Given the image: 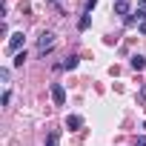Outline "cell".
I'll use <instances>...</instances> for the list:
<instances>
[{
    "mask_svg": "<svg viewBox=\"0 0 146 146\" xmlns=\"http://www.w3.org/2000/svg\"><path fill=\"white\" fill-rule=\"evenodd\" d=\"M52 46H54V35H52V32H43V35L37 37V54H46Z\"/></svg>",
    "mask_w": 146,
    "mask_h": 146,
    "instance_id": "6da1fadb",
    "label": "cell"
},
{
    "mask_svg": "<svg viewBox=\"0 0 146 146\" xmlns=\"http://www.w3.org/2000/svg\"><path fill=\"white\" fill-rule=\"evenodd\" d=\"M20 49H23V32L9 35V54H20Z\"/></svg>",
    "mask_w": 146,
    "mask_h": 146,
    "instance_id": "7a4b0ae2",
    "label": "cell"
},
{
    "mask_svg": "<svg viewBox=\"0 0 146 146\" xmlns=\"http://www.w3.org/2000/svg\"><path fill=\"white\" fill-rule=\"evenodd\" d=\"M52 100H54L57 106L66 103V89H63V83H52Z\"/></svg>",
    "mask_w": 146,
    "mask_h": 146,
    "instance_id": "3957f363",
    "label": "cell"
},
{
    "mask_svg": "<svg viewBox=\"0 0 146 146\" xmlns=\"http://www.w3.org/2000/svg\"><path fill=\"white\" fill-rule=\"evenodd\" d=\"M78 60H80L78 54H69V57H66L63 63H57L54 69H66V72H69V69H78Z\"/></svg>",
    "mask_w": 146,
    "mask_h": 146,
    "instance_id": "277c9868",
    "label": "cell"
},
{
    "mask_svg": "<svg viewBox=\"0 0 146 146\" xmlns=\"http://www.w3.org/2000/svg\"><path fill=\"white\" fill-rule=\"evenodd\" d=\"M129 9H132V6H129V0H117V3H115V15H120L123 20L129 17Z\"/></svg>",
    "mask_w": 146,
    "mask_h": 146,
    "instance_id": "5b68a950",
    "label": "cell"
},
{
    "mask_svg": "<svg viewBox=\"0 0 146 146\" xmlns=\"http://www.w3.org/2000/svg\"><path fill=\"white\" fill-rule=\"evenodd\" d=\"M66 126L75 132V129H80V126H83V117H80V115H69V117H66Z\"/></svg>",
    "mask_w": 146,
    "mask_h": 146,
    "instance_id": "8992f818",
    "label": "cell"
},
{
    "mask_svg": "<svg viewBox=\"0 0 146 146\" xmlns=\"http://www.w3.org/2000/svg\"><path fill=\"white\" fill-rule=\"evenodd\" d=\"M129 63H132V69H135V72H140V69L146 66V57H143V54H132V57H129Z\"/></svg>",
    "mask_w": 146,
    "mask_h": 146,
    "instance_id": "52a82bcc",
    "label": "cell"
},
{
    "mask_svg": "<svg viewBox=\"0 0 146 146\" xmlns=\"http://www.w3.org/2000/svg\"><path fill=\"white\" fill-rule=\"evenodd\" d=\"M89 26H92V15H89V12H86V15H83V17H80V20H78V29H80V32H86V29H89Z\"/></svg>",
    "mask_w": 146,
    "mask_h": 146,
    "instance_id": "ba28073f",
    "label": "cell"
},
{
    "mask_svg": "<svg viewBox=\"0 0 146 146\" xmlns=\"http://www.w3.org/2000/svg\"><path fill=\"white\" fill-rule=\"evenodd\" d=\"M60 143V132H49L46 135V146H57Z\"/></svg>",
    "mask_w": 146,
    "mask_h": 146,
    "instance_id": "9c48e42d",
    "label": "cell"
},
{
    "mask_svg": "<svg viewBox=\"0 0 146 146\" xmlns=\"http://www.w3.org/2000/svg\"><path fill=\"white\" fill-rule=\"evenodd\" d=\"M26 63V52H20V54H15V66H23Z\"/></svg>",
    "mask_w": 146,
    "mask_h": 146,
    "instance_id": "30bf717a",
    "label": "cell"
},
{
    "mask_svg": "<svg viewBox=\"0 0 146 146\" xmlns=\"http://www.w3.org/2000/svg\"><path fill=\"white\" fill-rule=\"evenodd\" d=\"M9 100H12V92L6 89V92H3V98H0V103H3V106H9Z\"/></svg>",
    "mask_w": 146,
    "mask_h": 146,
    "instance_id": "8fae6325",
    "label": "cell"
},
{
    "mask_svg": "<svg viewBox=\"0 0 146 146\" xmlns=\"http://www.w3.org/2000/svg\"><path fill=\"white\" fill-rule=\"evenodd\" d=\"M0 78H3V83H9V78H12V72H9V69H0Z\"/></svg>",
    "mask_w": 146,
    "mask_h": 146,
    "instance_id": "7c38bea8",
    "label": "cell"
},
{
    "mask_svg": "<svg viewBox=\"0 0 146 146\" xmlns=\"http://www.w3.org/2000/svg\"><path fill=\"white\" fill-rule=\"evenodd\" d=\"M95 6H98V0H86V12H92Z\"/></svg>",
    "mask_w": 146,
    "mask_h": 146,
    "instance_id": "4fadbf2b",
    "label": "cell"
},
{
    "mask_svg": "<svg viewBox=\"0 0 146 146\" xmlns=\"http://www.w3.org/2000/svg\"><path fill=\"white\" fill-rule=\"evenodd\" d=\"M135 146H146V135H140V137L135 140Z\"/></svg>",
    "mask_w": 146,
    "mask_h": 146,
    "instance_id": "5bb4252c",
    "label": "cell"
},
{
    "mask_svg": "<svg viewBox=\"0 0 146 146\" xmlns=\"http://www.w3.org/2000/svg\"><path fill=\"white\" fill-rule=\"evenodd\" d=\"M137 98H140V100H146V86H140V92H137Z\"/></svg>",
    "mask_w": 146,
    "mask_h": 146,
    "instance_id": "9a60e30c",
    "label": "cell"
},
{
    "mask_svg": "<svg viewBox=\"0 0 146 146\" xmlns=\"http://www.w3.org/2000/svg\"><path fill=\"white\" fill-rule=\"evenodd\" d=\"M137 29H140V35H146V23H140V26H137Z\"/></svg>",
    "mask_w": 146,
    "mask_h": 146,
    "instance_id": "2e32d148",
    "label": "cell"
},
{
    "mask_svg": "<svg viewBox=\"0 0 146 146\" xmlns=\"http://www.w3.org/2000/svg\"><path fill=\"white\" fill-rule=\"evenodd\" d=\"M140 9H146V0H140Z\"/></svg>",
    "mask_w": 146,
    "mask_h": 146,
    "instance_id": "e0dca14e",
    "label": "cell"
},
{
    "mask_svg": "<svg viewBox=\"0 0 146 146\" xmlns=\"http://www.w3.org/2000/svg\"><path fill=\"white\" fill-rule=\"evenodd\" d=\"M52 3H60V0H52Z\"/></svg>",
    "mask_w": 146,
    "mask_h": 146,
    "instance_id": "ac0fdd59",
    "label": "cell"
},
{
    "mask_svg": "<svg viewBox=\"0 0 146 146\" xmlns=\"http://www.w3.org/2000/svg\"><path fill=\"white\" fill-rule=\"evenodd\" d=\"M115 3H117V0H115Z\"/></svg>",
    "mask_w": 146,
    "mask_h": 146,
    "instance_id": "d6986e66",
    "label": "cell"
}]
</instances>
